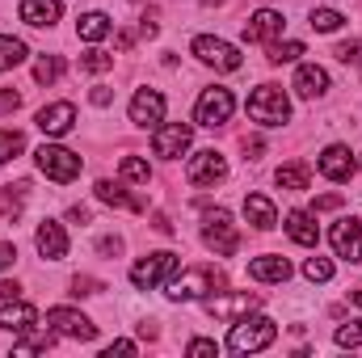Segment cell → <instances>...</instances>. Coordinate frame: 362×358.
Returning a JSON list of instances; mask_svg holds the SVG:
<instances>
[{
    "label": "cell",
    "mask_w": 362,
    "mask_h": 358,
    "mask_svg": "<svg viewBox=\"0 0 362 358\" xmlns=\"http://www.w3.org/2000/svg\"><path fill=\"white\" fill-rule=\"evenodd\" d=\"M245 110H249V118L262 122V127H282V122L291 118V101H286V93L278 89V85H262V89H253Z\"/></svg>",
    "instance_id": "cell-3"
},
{
    "label": "cell",
    "mask_w": 362,
    "mask_h": 358,
    "mask_svg": "<svg viewBox=\"0 0 362 358\" xmlns=\"http://www.w3.org/2000/svg\"><path fill=\"white\" fill-rule=\"evenodd\" d=\"M303 55V42L286 38V42H270V64H295Z\"/></svg>",
    "instance_id": "cell-33"
},
{
    "label": "cell",
    "mask_w": 362,
    "mask_h": 358,
    "mask_svg": "<svg viewBox=\"0 0 362 358\" xmlns=\"http://www.w3.org/2000/svg\"><path fill=\"white\" fill-rule=\"evenodd\" d=\"M17 295H21L17 282H0V299H17Z\"/></svg>",
    "instance_id": "cell-45"
},
{
    "label": "cell",
    "mask_w": 362,
    "mask_h": 358,
    "mask_svg": "<svg viewBox=\"0 0 362 358\" xmlns=\"http://www.w3.org/2000/svg\"><path fill=\"white\" fill-rule=\"evenodd\" d=\"M34 161H38V173H47L51 181H72L81 178V169H85V161L72 152V148H64V144H42L38 152H34Z\"/></svg>",
    "instance_id": "cell-4"
},
{
    "label": "cell",
    "mask_w": 362,
    "mask_h": 358,
    "mask_svg": "<svg viewBox=\"0 0 362 358\" xmlns=\"http://www.w3.org/2000/svg\"><path fill=\"white\" fill-rule=\"evenodd\" d=\"M110 30H114V21H110L105 13H81V17H76V34H81L85 42H101V38H110Z\"/></svg>",
    "instance_id": "cell-26"
},
{
    "label": "cell",
    "mask_w": 362,
    "mask_h": 358,
    "mask_svg": "<svg viewBox=\"0 0 362 358\" xmlns=\"http://www.w3.org/2000/svg\"><path fill=\"white\" fill-rule=\"evenodd\" d=\"M47 325L59 337H72V342H93L97 337V325H93L85 312H76V308H51L47 312Z\"/></svg>",
    "instance_id": "cell-10"
},
{
    "label": "cell",
    "mask_w": 362,
    "mask_h": 358,
    "mask_svg": "<svg viewBox=\"0 0 362 358\" xmlns=\"http://www.w3.org/2000/svg\"><path fill=\"white\" fill-rule=\"evenodd\" d=\"M25 42L21 38H13V34H0V72H8V68H17V64H25Z\"/></svg>",
    "instance_id": "cell-28"
},
{
    "label": "cell",
    "mask_w": 362,
    "mask_h": 358,
    "mask_svg": "<svg viewBox=\"0 0 362 358\" xmlns=\"http://www.w3.org/2000/svg\"><path fill=\"white\" fill-rule=\"evenodd\" d=\"M329 207H341V198H337V194H325V198L316 202V211H329Z\"/></svg>",
    "instance_id": "cell-47"
},
{
    "label": "cell",
    "mask_w": 362,
    "mask_h": 358,
    "mask_svg": "<svg viewBox=\"0 0 362 358\" xmlns=\"http://www.w3.org/2000/svg\"><path fill=\"white\" fill-rule=\"evenodd\" d=\"M249 278H257V282H286V278H291V262L278 258V253L253 258V262H249Z\"/></svg>",
    "instance_id": "cell-24"
},
{
    "label": "cell",
    "mask_w": 362,
    "mask_h": 358,
    "mask_svg": "<svg viewBox=\"0 0 362 358\" xmlns=\"http://www.w3.org/2000/svg\"><path fill=\"white\" fill-rule=\"evenodd\" d=\"M274 181H278L282 190H308V181H312V169H308L303 161H295V165H282V169L274 173Z\"/></svg>",
    "instance_id": "cell-27"
},
{
    "label": "cell",
    "mask_w": 362,
    "mask_h": 358,
    "mask_svg": "<svg viewBox=\"0 0 362 358\" xmlns=\"http://www.w3.org/2000/svg\"><path fill=\"white\" fill-rule=\"evenodd\" d=\"M316 169H320V178H329V181H350V173L358 169V161H354V152L346 144H329L316 156Z\"/></svg>",
    "instance_id": "cell-15"
},
{
    "label": "cell",
    "mask_w": 362,
    "mask_h": 358,
    "mask_svg": "<svg viewBox=\"0 0 362 358\" xmlns=\"http://www.w3.org/2000/svg\"><path fill=\"white\" fill-rule=\"evenodd\" d=\"M89 101H93V105H110V89H105V85H97V89L89 93Z\"/></svg>",
    "instance_id": "cell-44"
},
{
    "label": "cell",
    "mask_w": 362,
    "mask_h": 358,
    "mask_svg": "<svg viewBox=\"0 0 362 358\" xmlns=\"http://www.w3.org/2000/svg\"><path fill=\"white\" fill-rule=\"evenodd\" d=\"M194 144V127L189 122H160L156 135H152V152L165 156V161H181Z\"/></svg>",
    "instance_id": "cell-9"
},
{
    "label": "cell",
    "mask_w": 362,
    "mask_h": 358,
    "mask_svg": "<svg viewBox=\"0 0 362 358\" xmlns=\"http://www.w3.org/2000/svg\"><path fill=\"white\" fill-rule=\"evenodd\" d=\"M202 308L211 312V316H219V321H240L245 312H253L257 308V295H249V291H236V295H206L202 299Z\"/></svg>",
    "instance_id": "cell-16"
},
{
    "label": "cell",
    "mask_w": 362,
    "mask_h": 358,
    "mask_svg": "<svg viewBox=\"0 0 362 358\" xmlns=\"http://www.w3.org/2000/svg\"><path fill=\"white\" fill-rule=\"evenodd\" d=\"M282 228H286V236H291L295 245H303V249H316V241H320V228H316V215H312V211H291Z\"/></svg>",
    "instance_id": "cell-21"
},
{
    "label": "cell",
    "mask_w": 362,
    "mask_h": 358,
    "mask_svg": "<svg viewBox=\"0 0 362 358\" xmlns=\"http://www.w3.org/2000/svg\"><path fill=\"white\" fill-rule=\"evenodd\" d=\"M215 287H219V274L206 270V266H198V270H181V274H173V278L165 282V295H169L173 304H194V299H206Z\"/></svg>",
    "instance_id": "cell-2"
},
{
    "label": "cell",
    "mask_w": 362,
    "mask_h": 358,
    "mask_svg": "<svg viewBox=\"0 0 362 358\" xmlns=\"http://www.w3.org/2000/svg\"><path fill=\"white\" fill-rule=\"evenodd\" d=\"M219 350H223V346H219V342H206V337H194V342L185 346L189 358H219Z\"/></svg>",
    "instance_id": "cell-39"
},
{
    "label": "cell",
    "mask_w": 362,
    "mask_h": 358,
    "mask_svg": "<svg viewBox=\"0 0 362 358\" xmlns=\"http://www.w3.org/2000/svg\"><path fill=\"white\" fill-rule=\"evenodd\" d=\"M13 258H17V249H13L8 241H0V270H8V266H13Z\"/></svg>",
    "instance_id": "cell-43"
},
{
    "label": "cell",
    "mask_w": 362,
    "mask_h": 358,
    "mask_svg": "<svg viewBox=\"0 0 362 358\" xmlns=\"http://www.w3.org/2000/svg\"><path fill=\"white\" fill-rule=\"evenodd\" d=\"M202 241H206L219 258H232V253L240 249V232H236V224H232V215H228L223 207L206 211V219H202Z\"/></svg>",
    "instance_id": "cell-5"
},
{
    "label": "cell",
    "mask_w": 362,
    "mask_h": 358,
    "mask_svg": "<svg viewBox=\"0 0 362 358\" xmlns=\"http://www.w3.org/2000/svg\"><path fill=\"white\" fill-rule=\"evenodd\" d=\"M21 105V93H13V89H0V114H13Z\"/></svg>",
    "instance_id": "cell-41"
},
{
    "label": "cell",
    "mask_w": 362,
    "mask_h": 358,
    "mask_svg": "<svg viewBox=\"0 0 362 358\" xmlns=\"http://www.w3.org/2000/svg\"><path fill=\"white\" fill-rule=\"evenodd\" d=\"M291 89L299 93V97H308V101H316V97H325V93H329V72H325L320 64H299V68H295Z\"/></svg>",
    "instance_id": "cell-20"
},
{
    "label": "cell",
    "mask_w": 362,
    "mask_h": 358,
    "mask_svg": "<svg viewBox=\"0 0 362 358\" xmlns=\"http://www.w3.org/2000/svg\"><path fill=\"white\" fill-rule=\"evenodd\" d=\"M59 17H64V4H59V0H21V21H25V25L51 30Z\"/></svg>",
    "instance_id": "cell-22"
},
{
    "label": "cell",
    "mask_w": 362,
    "mask_h": 358,
    "mask_svg": "<svg viewBox=\"0 0 362 358\" xmlns=\"http://www.w3.org/2000/svg\"><path fill=\"white\" fill-rule=\"evenodd\" d=\"M55 337H59L55 329H47V333H30L25 342H17V346H13V354H42V350H51V346H55Z\"/></svg>",
    "instance_id": "cell-30"
},
{
    "label": "cell",
    "mask_w": 362,
    "mask_h": 358,
    "mask_svg": "<svg viewBox=\"0 0 362 358\" xmlns=\"http://www.w3.org/2000/svg\"><path fill=\"white\" fill-rule=\"evenodd\" d=\"M282 25H286L282 13H274V8H257V13L245 21V42H274V38L282 34Z\"/></svg>",
    "instance_id": "cell-19"
},
{
    "label": "cell",
    "mask_w": 362,
    "mask_h": 358,
    "mask_svg": "<svg viewBox=\"0 0 362 358\" xmlns=\"http://www.w3.org/2000/svg\"><path fill=\"white\" fill-rule=\"evenodd\" d=\"M232 110H236V97H232V89L211 85V89H202L198 105H194V122H198V127H223V122L232 118Z\"/></svg>",
    "instance_id": "cell-6"
},
{
    "label": "cell",
    "mask_w": 362,
    "mask_h": 358,
    "mask_svg": "<svg viewBox=\"0 0 362 358\" xmlns=\"http://www.w3.org/2000/svg\"><path fill=\"white\" fill-rule=\"evenodd\" d=\"M245 219H249L257 232H270L274 224H278V211H274V202L266 194H245Z\"/></svg>",
    "instance_id": "cell-25"
},
{
    "label": "cell",
    "mask_w": 362,
    "mask_h": 358,
    "mask_svg": "<svg viewBox=\"0 0 362 358\" xmlns=\"http://www.w3.org/2000/svg\"><path fill=\"white\" fill-rule=\"evenodd\" d=\"M274 337H278V325H274L270 316H240V321H232V333H228V350L232 354H257V350H266L274 346Z\"/></svg>",
    "instance_id": "cell-1"
},
{
    "label": "cell",
    "mask_w": 362,
    "mask_h": 358,
    "mask_svg": "<svg viewBox=\"0 0 362 358\" xmlns=\"http://www.w3.org/2000/svg\"><path fill=\"white\" fill-rule=\"evenodd\" d=\"M329 241H333V253H337V258H346L350 266H358V262H362V224L354 219V215L337 219V224H333V232H329Z\"/></svg>",
    "instance_id": "cell-12"
},
{
    "label": "cell",
    "mask_w": 362,
    "mask_h": 358,
    "mask_svg": "<svg viewBox=\"0 0 362 358\" xmlns=\"http://www.w3.org/2000/svg\"><path fill=\"white\" fill-rule=\"evenodd\" d=\"M34 122H38L42 135L59 139V135H68V131L76 127V105H72V101H51V105H42V110L34 114Z\"/></svg>",
    "instance_id": "cell-13"
},
{
    "label": "cell",
    "mask_w": 362,
    "mask_h": 358,
    "mask_svg": "<svg viewBox=\"0 0 362 358\" xmlns=\"http://www.w3.org/2000/svg\"><path fill=\"white\" fill-rule=\"evenodd\" d=\"M21 207H25V198H21V194H13V190H0V219H8V224H13V219L21 215Z\"/></svg>",
    "instance_id": "cell-37"
},
{
    "label": "cell",
    "mask_w": 362,
    "mask_h": 358,
    "mask_svg": "<svg viewBox=\"0 0 362 358\" xmlns=\"http://www.w3.org/2000/svg\"><path fill=\"white\" fill-rule=\"evenodd\" d=\"M38 321V312L17 295V299H0V329L4 333H30Z\"/></svg>",
    "instance_id": "cell-18"
},
{
    "label": "cell",
    "mask_w": 362,
    "mask_h": 358,
    "mask_svg": "<svg viewBox=\"0 0 362 358\" xmlns=\"http://www.w3.org/2000/svg\"><path fill=\"white\" fill-rule=\"evenodd\" d=\"M173 274H177V253L160 249V253H148L144 262H135V266H131V282H135L139 291H152V287L169 282Z\"/></svg>",
    "instance_id": "cell-7"
},
{
    "label": "cell",
    "mask_w": 362,
    "mask_h": 358,
    "mask_svg": "<svg viewBox=\"0 0 362 358\" xmlns=\"http://www.w3.org/2000/svg\"><path fill=\"white\" fill-rule=\"evenodd\" d=\"M139 34H144V38H156V21H152V17H144V21H139Z\"/></svg>",
    "instance_id": "cell-46"
},
{
    "label": "cell",
    "mask_w": 362,
    "mask_h": 358,
    "mask_svg": "<svg viewBox=\"0 0 362 358\" xmlns=\"http://www.w3.org/2000/svg\"><path fill=\"white\" fill-rule=\"evenodd\" d=\"M17 152H25V135L21 131H0V165L13 161Z\"/></svg>",
    "instance_id": "cell-34"
},
{
    "label": "cell",
    "mask_w": 362,
    "mask_h": 358,
    "mask_svg": "<svg viewBox=\"0 0 362 358\" xmlns=\"http://www.w3.org/2000/svg\"><path fill=\"white\" fill-rule=\"evenodd\" d=\"M333 342H337L341 350H354V346H362V316H358V321H350V325H341V329L333 333Z\"/></svg>",
    "instance_id": "cell-36"
},
{
    "label": "cell",
    "mask_w": 362,
    "mask_h": 358,
    "mask_svg": "<svg viewBox=\"0 0 362 358\" xmlns=\"http://www.w3.org/2000/svg\"><path fill=\"white\" fill-rule=\"evenodd\" d=\"M185 178H189V185H215V181H223L228 178V161H223V152H215V148L194 152L189 165H185Z\"/></svg>",
    "instance_id": "cell-11"
},
{
    "label": "cell",
    "mask_w": 362,
    "mask_h": 358,
    "mask_svg": "<svg viewBox=\"0 0 362 358\" xmlns=\"http://www.w3.org/2000/svg\"><path fill=\"white\" fill-rule=\"evenodd\" d=\"M64 68H68V64H64L59 55H42V59L34 64V81H38V85H55V81L64 76Z\"/></svg>",
    "instance_id": "cell-29"
},
{
    "label": "cell",
    "mask_w": 362,
    "mask_h": 358,
    "mask_svg": "<svg viewBox=\"0 0 362 358\" xmlns=\"http://www.w3.org/2000/svg\"><path fill=\"white\" fill-rule=\"evenodd\" d=\"M337 59L341 64H362V42H341L337 47Z\"/></svg>",
    "instance_id": "cell-40"
},
{
    "label": "cell",
    "mask_w": 362,
    "mask_h": 358,
    "mask_svg": "<svg viewBox=\"0 0 362 358\" xmlns=\"http://www.w3.org/2000/svg\"><path fill=\"white\" fill-rule=\"evenodd\" d=\"M194 55L202 59V64H211L215 72H240V51L232 47V42H223V38H215V34H198L194 38Z\"/></svg>",
    "instance_id": "cell-8"
},
{
    "label": "cell",
    "mask_w": 362,
    "mask_h": 358,
    "mask_svg": "<svg viewBox=\"0 0 362 358\" xmlns=\"http://www.w3.org/2000/svg\"><path fill=\"white\" fill-rule=\"evenodd\" d=\"M131 122L135 127H160L165 122V93L160 89H139L131 97Z\"/></svg>",
    "instance_id": "cell-14"
},
{
    "label": "cell",
    "mask_w": 362,
    "mask_h": 358,
    "mask_svg": "<svg viewBox=\"0 0 362 358\" xmlns=\"http://www.w3.org/2000/svg\"><path fill=\"white\" fill-rule=\"evenodd\" d=\"M308 21H312V30H320V34H333V30H341V13L337 8H312L308 13Z\"/></svg>",
    "instance_id": "cell-31"
},
{
    "label": "cell",
    "mask_w": 362,
    "mask_h": 358,
    "mask_svg": "<svg viewBox=\"0 0 362 358\" xmlns=\"http://www.w3.org/2000/svg\"><path fill=\"white\" fill-rule=\"evenodd\" d=\"M122 178L131 181V185H148V181H152V169H148V161H139V156H122Z\"/></svg>",
    "instance_id": "cell-32"
},
{
    "label": "cell",
    "mask_w": 362,
    "mask_h": 358,
    "mask_svg": "<svg viewBox=\"0 0 362 358\" xmlns=\"http://www.w3.org/2000/svg\"><path fill=\"white\" fill-rule=\"evenodd\" d=\"M34 245H38V253H42L47 262L68 258V232H64V224H59V219H42L38 232H34Z\"/></svg>",
    "instance_id": "cell-17"
},
{
    "label": "cell",
    "mask_w": 362,
    "mask_h": 358,
    "mask_svg": "<svg viewBox=\"0 0 362 358\" xmlns=\"http://www.w3.org/2000/svg\"><path fill=\"white\" fill-rule=\"evenodd\" d=\"M81 68H85V72H110V68H114V55L89 51V55H81Z\"/></svg>",
    "instance_id": "cell-38"
},
{
    "label": "cell",
    "mask_w": 362,
    "mask_h": 358,
    "mask_svg": "<svg viewBox=\"0 0 362 358\" xmlns=\"http://www.w3.org/2000/svg\"><path fill=\"white\" fill-rule=\"evenodd\" d=\"M97 198L105 202V207H118V211H144V198H135V194H127V185H118V181L101 178L97 185Z\"/></svg>",
    "instance_id": "cell-23"
},
{
    "label": "cell",
    "mask_w": 362,
    "mask_h": 358,
    "mask_svg": "<svg viewBox=\"0 0 362 358\" xmlns=\"http://www.w3.org/2000/svg\"><path fill=\"white\" fill-rule=\"evenodd\" d=\"M139 346L135 342H114V346H105V358H114V354H135Z\"/></svg>",
    "instance_id": "cell-42"
},
{
    "label": "cell",
    "mask_w": 362,
    "mask_h": 358,
    "mask_svg": "<svg viewBox=\"0 0 362 358\" xmlns=\"http://www.w3.org/2000/svg\"><path fill=\"white\" fill-rule=\"evenodd\" d=\"M303 278H308V282H329V278H333V262H329V258H308V262H303Z\"/></svg>",
    "instance_id": "cell-35"
}]
</instances>
